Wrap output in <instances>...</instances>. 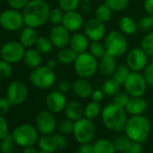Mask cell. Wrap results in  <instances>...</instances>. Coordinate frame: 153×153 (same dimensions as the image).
I'll list each match as a JSON object with an SVG mask.
<instances>
[{
    "label": "cell",
    "instance_id": "9",
    "mask_svg": "<svg viewBox=\"0 0 153 153\" xmlns=\"http://www.w3.org/2000/svg\"><path fill=\"white\" fill-rule=\"evenodd\" d=\"M124 90L130 95L131 97H143L146 93L148 84L144 79L143 74L140 72L131 71L124 84Z\"/></svg>",
    "mask_w": 153,
    "mask_h": 153
},
{
    "label": "cell",
    "instance_id": "49",
    "mask_svg": "<svg viewBox=\"0 0 153 153\" xmlns=\"http://www.w3.org/2000/svg\"><path fill=\"white\" fill-rule=\"evenodd\" d=\"M29 2L30 0H7L9 7L16 10L24 9Z\"/></svg>",
    "mask_w": 153,
    "mask_h": 153
},
{
    "label": "cell",
    "instance_id": "24",
    "mask_svg": "<svg viewBox=\"0 0 153 153\" xmlns=\"http://www.w3.org/2000/svg\"><path fill=\"white\" fill-rule=\"evenodd\" d=\"M38 33L36 31V28L26 26L24 28L20 33L19 42L25 47V48H31L32 46L35 45V42L38 39Z\"/></svg>",
    "mask_w": 153,
    "mask_h": 153
},
{
    "label": "cell",
    "instance_id": "42",
    "mask_svg": "<svg viewBox=\"0 0 153 153\" xmlns=\"http://www.w3.org/2000/svg\"><path fill=\"white\" fill-rule=\"evenodd\" d=\"M130 140H131L126 135H119V136L115 137L114 139L113 142H114V145L116 151L119 153H123V151L125 150Z\"/></svg>",
    "mask_w": 153,
    "mask_h": 153
},
{
    "label": "cell",
    "instance_id": "27",
    "mask_svg": "<svg viewBox=\"0 0 153 153\" xmlns=\"http://www.w3.org/2000/svg\"><path fill=\"white\" fill-rule=\"evenodd\" d=\"M76 57H78V53L72 50L69 46L59 49L57 53V59L62 65L73 64Z\"/></svg>",
    "mask_w": 153,
    "mask_h": 153
},
{
    "label": "cell",
    "instance_id": "37",
    "mask_svg": "<svg viewBox=\"0 0 153 153\" xmlns=\"http://www.w3.org/2000/svg\"><path fill=\"white\" fill-rule=\"evenodd\" d=\"M138 28L139 30L144 32V33H149L150 31H152L153 29V16L150 15H146L141 16L138 22Z\"/></svg>",
    "mask_w": 153,
    "mask_h": 153
},
{
    "label": "cell",
    "instance_id": "53",
    "mask_svg": "<svg viewBox=\"0 0 153 153\" xmlns=\"http://www.w3.org/2000/svg\"><path fill=\"white\" fill-rule=\"evenodd\" d=\"M76 153H95L93 145L90 143H82L79 145Z\"/></svg>",
    "mask_w": 153,
    "mask_h": 153
},
{
    "label": "cell",
    "instance_id": "13",
    "mask_svg": "<svg viewBox=\"0 0 153 153\" xmlns=\"http://www.w3.org/2000/svg\"><path fill=\"white\" fill-rule=\"evenodd\" d=\"M125 63L131 71L140 72L143 71L149 63V56L145 51L140 48H133L126 53Z\"/></svg>",
    "mask_w": 153,
    "mask_h": 153
},
{
    "label": "cell",
    "instance_id": "57",
    "mask_svg": "<svg viewBox=\"0 0 153 153\" xmlns=\"http://www.w3.org/2000/svg\"><path fill=\"white\" fill-rule=\"evenodd\" d=\"M46 66H47L49 68L54 70V69L56 68V67H57V61H56L55 59H49V60L47 61V63H46Z\"/></svg>",
    "mask_w": 153,
    "mask_h": 153
},
{
    "label": "cell",
    "instance_id": "20",
    "mask_svg": "<svg viewBox=\"0 0 153 153\" xmlns=\"http://www.w3.org/2000/svg\"><path fill=\"white\" fill-rule=\"evenodd\" d=\"M89 45H90L89 39L86 36L84 33H79V32L73 33V34L70 37L69 44H68V46L78 54L88 51Z\"/></svg>",
    "mask_w": 153,
    "mask_h": 153
},
{
    "label": "cell",
    "instance_id": "56",
    "mask_svg": "<svg viewBox=\"0 0 153 153\" xmlns=\"http://www.w3.org/2000/svg\"><path fill=\"white\" fill-rule=\"evenodd\" d=\"M23 153H38V151L33 146H28L24 148Z\"/></svg>",
    "mask_w": 153,
    "mask_h": 153
},
{
    "label": "cell",
    "instance_id": "22",
    "mask_svg": "<svg viewBox=\"0 0 153 153\" xmlns=\"http://www.w3.org/2000/svg\"><path fill=\"white\" fill-rule=\"evenodd\" d=\"M148 108V103L147 101L142 98V97H131L128 104L125 106V111L130 115H139L143 114V113Z\"/></svg>",
    "mask_w": 153,
    "mask_h": 153
},
{
    "label": "cell",
    "instance_id": "18",
    "mask_svg": "<svg viewBox=\"0 0 153 153\" xmlns=\"http://www.w3.org/2000/svg\"><path fill=\"white\" fill-rule=\"evenodd\" d=\"M84 18L78 10L66 12L64 14L62 25L66 27L70 33L79 32L84 26Z\"/></svg>",
    "mask_w": 153,
    "mask_h": 153
},
{
    "label": "cell",
    "instance_id": "52",
    "mask_svg": "<svg viewBox=\"0 0 153 153\" xmlns=\"http://www.w3.org/2000/svg\"><path fill=\"white\" fill-rule=\"evenodd\" d=\"M57 88L59 92L63 93V94H66L68 92H69L71 89H72V84H70L69 82L66 81V80H62L60 82H59L58 86H57Z\"/></svg>",
    "mask_w": 153,
    "mask_h": 153
},
{
    "label": "cell",
    "instance_id": "28",
    "mask_svg": "<svg viewBox=\"0 0 153 153\" xmlns=\"http://www.w3.org/2000/svg\"><path fill=\"white\" fill-rule=\"evenodd\" d=\"M95 153H115L114 142L107 139H99L93 144Z\"/></svg>",
    "mask_w": 153,
    "mask_h": 153
},
{
    "label": "cell",
    "instance_id": "54",
    "mask_svg": "<svg viewBox=\"0 0 153 153\" xmlns=\"http://www.w3.org/2000/svg\"><path fill=\"white\" fill-rule=\"evenodd\" d=\"M143 7L148 15L153 16V0H144Z\"/></svg>",
    "mask_w": 153,
    "mask_h": 153
},
{
    "label": "cell",
    "instance_id": "39",
    "mask_svg": "<svg viewBox=\"0 0 153 153\" xmlns=\"http://www.w3.org/2000/svg\"><path fill=\"white\" fill-rule=\"evenodd\" d=\"M88 51L94 57L99 59L106 53L105 44L101 42H91Z\"/></svg>",
    "mask_w": 153,
    "mask_h": 153
},
{
    "label": "cell",
    "instance_id": "26",
    "mask_svg": "<svg viewBox=\"0 0 153 153\" xmlns=\"http://www.w3.org/2000/svg\"><path fill=\"white\" fill-rule=\"evenodd\" d=\"M119 30L125 35H132L138 31V24L131 16H123L118 22Z\"/></svg>",
    "mask_w": 153,
    "mask_h": 153
},
{
    "label": "cell",
    "instance_id": "17",
    "mask_svg": "<svg viewBox=\"0 0 153 153\" xmlns=\"http://www.w3.org/2000/svg\"><path fill=\"white\" fill-rule=\"evenodd\" d=\"M67 104L68 101L65 94L59 92V90L51 91L48 94L45 99L46 108L53 114H59L63 112Z\"/></svg>",
    "mask_w": 153,
    "mask_h": 153
},
{
    "label": "cell",
    "instance_id": "15",
    "mask_svg": "<svg viewBox=\"0 0 153 153\" xmlns=\"http://www.w3.org/2000/svg\"><path fill=\"white\" fill-rule=\"evenodd\" d=\"M84 33L90 42H101L105 37V24L96 17L88 19L84 25Z\"/></svg>",
    "mask_w": 153,
    "mask_h": 153
},
{
    "label": "cell",
    "instance_id": "55",
    "mask_svg": "<svg viewBox=\"0 0 153 153\" xmlns=\"http://www.w3.org/2000/svg\"><path fill=\"white\" fill-rule=\"evenodd\" d=\"M104 92L103 90H99V89H97V90H94L93 93H92V96H91V98L93 101H96V102H101L104 98Z\"/></svg>",
    "mask_w": 153,
    "mask_h": 153
},
{
    "label": "cell",
    "instance_id": "44",
    "mask_svg": "<svg viewBox=\"0 0 153 153\" xmlns=\"http://www.w3.org/2000/svg\"><path fill=\"white\" fill-rule=\"evenodd\" d=\"M74 128V122L69 119H64L61 120L58 124V130L60 133L64 135H68L73 132Z\"/></svg>",
    "mask_w": 153,
    "mask_h": 153
},
{
    "label": "cell",
    "instance_id": "7",
    "mask_svg": "<svg viewBox=\"0 0 153 153\" xmlns=\"http://www.w3.org/2000/svg\"><path fill=\"white\" fill-rule=\"evenodd\" d=\"M30 82L33 87L39 89H49L56 82L54 70L45 66H39L33 69L30 76Z\"/></svg>",
    "mask_w": 153,
    "mask_h": 153
},
{
    "label": "cell",
    "instance_id": "2",
    "mask_svg": "<svg viewBox=\"0 0 153 153\" xmlns=\"http://www.w3.org/2000/svg\"><path fill=\"white\" fill-rule=\"evenodd\" d=\"M101 118L105 127L114 132H121L124 131V127L128 120L125 109L114 103L108 104L102 108Z\"/></svg>",
    "mask_w": 153,
    "mask_h": 153
},
{
    "label": "cell",
    "instance_id": "40",
    "mask_svg": "<svg viewBox=\"0 0 153 153\" xmlns=\"http://www.w3.org/2000/svg\"><path fill=\"white\" fill-rule=\"evenodd\" d=\"M14 140L12 133H8L3 140H0V151L1 153H13L14 152Z\"/></svg>",
    "mask_w": 153,
    "mask_h": 153
},
{
    "label": "cell",
    "instance_id": "16",
    "mask_svg": "<svg viewBox=\"0 0 153 153\" xmlns=\"http://www.w3.org/2000/svg\"><path fill=\"white\" fill-rule=\"evenodd\" d=\"M49 37L54 47L61 49L67 47L69 44V40L71 37L70 32L64 27L62 25H53L51 28Z\"/></svg>",
    "mask_w": 153,
    "mask_h": 153
},
{
    "label": "cell",
    "instance_id": "46",
    "mask_svg": "<svg viewBox=\"0 0 153 153\" xmlns=\"http://www.w3.org/2000/svg\"><path fill=\"white\" fill-rule=\"evenodd\" d=\"M52 137H53V140H54V142L56 144L58 150H62L67 148L68 140L66 138V135H64L60 132H58V133H53Z\"/></svg>",
    "mask_w": 153,
    "mask_h": 153
},
{
    "label": "cell",
    "instance_id": "59",
    "mask_svg": "<svg viewBox=\"0 0 153 153\" xmlns=\"http://www.w3.org/2000/svg\"><path fill=\"white\" fill-rule=\"evenodd\" d=\"M38 153H49V152H47V151H44V150H42V149H40V150L38 151Z\"/></svg>",
    "mask_w": 153,
    "mask_h": 153
},
{
    "label": "cell",
    "instance_id": "47",
    "mask_svg": "<svg viewBox=\"0 0 153 153\" xmlns=\"http://www.w3.org/2000/svg\"><path fill=\"white\" fill-rule=\"evenodd\" d=\"M143 76L149 87L153 88V61L148 63V65L143 69Z\"/></svg>",
    "mask_w": 153,
    "mask_h": 153
},
{
    "label": "cell",
    "instance_id": "4",
    "mask_svg": "<svg viewBox=\"0 0 153 153\" xmlns=\"http://www.w3.org/2000/svg\"><path fill=\"white\" fill-rule=\"evenodd\" d=\"M73 64L76 74L80 79H88L98 70V60L89 51L78 54Z\"/></svg>",
    "mask_w": 153,
    "mask_h": 153
},
{
    "label": "cell",
    "instance_id": "60",
    "mask_svg": "<svg viewBox=\"0 0 153 153\" xmlns=\"http://www.w3.org/2000/svg\"><path fill=\"white\" fill-rule=\"evenodd\" d=\"M146 153H150V152H146Z\"/></svg>",
    "mask_w": 153,
    "mask_h": 153
},
{
    "label": "cell",
    "instance_id": "10",
    "mask_svg": "<svg viewBox=\"0 0 153 153\" xmlns=\"http://www.w3.org/2000/svg\"><path fill=\"white\" fill-rule=\"evenodd\" d=\"M25 47L17 41H10L6 42L0 51L1 59L13 64L17 63L24 59Z\"/></svg>",
    "mask_w": 153,
    "mask_h": 153
},
{
    "label": "cell",
    "instance_id": "58",
    "mask_svg": "<svg viewBox=\"0 0 153 153\" xmlns=\"http://www.w3.org/2000/svg\"><path fill=\"white\" fill-rule=\"evenodd\" d=\"M81 1L83 3H90L91 1H93V0H81Z\"/></svg>",
    "mask_w": 153,
    "mask_h": 153
},
{
    "label": "cell",
    "instance_id": "6",
    "mask_svg": "<svg viewBox=\"0 0 153 153\" xmlns=\"http://www.w3.org/2000/svg\"><path fill=\"white\" fill-rule=\"evenodd\" d=\"M39 131L36 127L29 123H23L16 126L13 132L12 137L15 143L20 147L34 146L39 140Z\"/></svg>",
    "mask_w": 153,
    "mask_h": 153
},
{
    "label": "cell",
    "instance_id": "23",
    "mask_svg": "<svg viewBox=\"0 0 153 153\" xmlns=\"http://www.w3.org/2000/svg\"><path fill=\"white\" fill-rule=\"evenodd\" d=\"M63 112L65 114L66 118L73 122H76V120L84 117V107L78 101L68 102Z\"/></svg>",
    "mask_w": 153,
    "mask_h": 153
},
{
    "label": "cell",
    "instance_id": "36",
    "mask_svg": "<svg viewBox=\"0 0 153 153\" xmlns=\"http://www.w3.org/2000/svg\"><path fill=\"white\" fill-rule=\"evenodd\" d=\"M130 0H105V4L109 7L113 12H122L125 10L129 5Z\"/></svg>",
    "mask_w": 153,
    "mask_h": 153
},
{
    "label": "cell",
    "instance_id": "35",
    "mask_svg": "<svg viewBox=\"0 0 153 153\" xmlns=\"http://www.w3.org/2000/svg\"><path fill=\"white\" fill-rule=\"evenodd\" d=\"M140 48L148 56L153 57V31L147 33L142 38L140 42Z\"/></svg>",
    "mask_w": 153,
    "mask_h": 153
},
{
    "label": "cell",
    "instance_id": "41",
    "mask_svg": "<svg viewBox=\"0 0 153 153\" xmlns=\"http://www.w3.org/2000/svg\"><path fill=\"white\" fill-rule=\"evenodd\" d=\"M64 14H65V12H63L59 7V8L51 9L50 15H49V22H50L52 25H62Z\"/></svg>",
    "mask_w": 153,
    "mask_h": 153
},
{
    "label": "cell",
    "instance_id": "51",
    "mask_svg": "<svg viewBox=\"0 0 153 153\" xmlns=\"http://www.w3.org/2000/svg\"><path fill=\"white\" fill-rule=\"evenodd\" d=\"M8 133V123L4 116L0 115V140H3Z\"/></svg>",
    "mask_w": 153,
    "mask_h": 153
},
{
    "label": "cell",
    "instance_id": "45",
    "mask_svg": "<svg viewBox=\"0 0 153 153\" xmlns=\"http://www.w3.org/2000/svg\"><path fill=\"white\" fill-rule=\"evenodd\" d=\"M13 73V68L11 63L1 59L0 60V78L8 79Z\"/></svg>",
    "mask_w": 153,
    "mask_h": 153
},
{
    "label": "cell",
    "instance_id": "21",
    "mask_svg": "<svg viewBox=\"0 0 153 153\" xmlns=\"http://www.w3.org/2000/svg\"><path fill=\"white\" fill-rule=\"evenodd\" d=\"M116 58L114 56L105 53L98 61V69L101 72V74L105 76H112L114 73L117 63H116Z\"/></svg>",
    "mask_w": 153,
    "mask_h": 153
},
{
    "label": "cell",
    "instance_id": "19",
    "mask_svg": "<svg viewBox=\"0 0 153 153\" xmlns=\"http://www.w3.org/2000/svg\"><path fill=\"white\" fill-rule=\"evenodd\" d=\"M72 92L73 94L81 99H87L91 97L94 91L92 84L86 79L79 78L72 84Z\"/></svg>",
    "mask_w": 153,
    "mask_h": 153
},
{
    "label": "cell",
    "instance_id": "33",
    "mask_svg": "<svg viewBox=\"0 0 153 153\" xmlns=\"http://www.w3.org/2000/svg\"><path fill=\"white\" fill-rule=\"evenodd\" d=\"M120 88H121V85L111 76V78H109L104 82L102 90L105 95L109 97H114L115 94H117L120 91Z\"/></svg>",
    "mask_w": 153,
    "mask_h": 153
},
{
    "label": "cell",
    "instance_id": "29",
    "mask_svg": "<svg viewBox=\"0 0 153 153\" xmlns=\"http://www.w3.org/2000/svg\"><path fill=\"white\" fill-rule=\"evenodd\" d=\"M102 112V107L99 102L96 101H91L88 104L86 105L84 107V117L90 119V120H95L97 118L99 115H101Z\"/></svg>",
    "mask_w": 153,
    "mask_h": 153
},
{
    "label": "cell",
    "instance_id": "11",
    "mask_svg": "<svg viewBox=\"0 0 153 153\" xmlns=\"http://www.w3.org/2000/svg\"><path fill=\"white\" fill-rule=\"evenodd\" d=\"M35 127L42 135H51L58 128L54 114L48 109L42 110L38 113L35 119Z\"/></svg>",
    "mask_w": 153,
    "mask_h": 153
},
{
    "label": "cell",
    "instance_id": "34",
    "mask_svg": "<svg viewBox=\"0 0 153 153\" xmlns=\"http://www.w3.org/2000/svg\"><path fill=\"white\" fill-rule=\"evenodd\" d=\"M53 44L50 37L39 36L35 42V49H37L42 54H48L51 51Z\"/></svg>",
    "mask_w": 153,
    "mask_h": 153
},
{
    "label": "cell",
    "instance_id": "31",
    "mask_svg": "<svg viewBox=\"0 0 153 153\" xmlns=\"http://www.w3.org/2000/svg\"><path fill=\"white\" fill-rule=\"evenodd\" d=\"M130 73H131V69L126 65V63L119 64V65H117L116 69H115L114 73L113 74L112 78L114 80H116L121 86H123V84H124L126 79L128 78Z\"/></svg>",
    "mask_w": 153,
    "mask_h": 153
},
{
    "label": "cell",
    "instance_id": "38",
    "mask_svg": "<svg viewBox=\"0 0 153 153\" xmlns=\"http://www.w3.org/2000/svg\"><path fill=\"white\" fill-rule=\"evenodd\" d=\"M81 0H59V7L63 12H70L78 10Z\"/></svg>",
    "mask_w": 153,
    "mask_h": 153
},
{
    "label": "cell",
    "instance_id": "3",
    "mask_svg": "<svg viewBox=\"0 0 153 153\" xmlns=\"http://www.w3.org/2000/svg\"><path fill=\"white\" fill-rule=\"evenodd\" d=\"M150 128L149 120L143 114L131 115L126 122L124 132L130 140L144 143L149 135Z\"/></svg>",
    "mask_w": 153,
    "mask_h": 153
},
{
    "label": "cell",
    "instance_id": "25",
    "mask_svg": "<svg viewBox=\"0 0 153 153\" xmlns=\"http://www.w3.org/2000/svg\"><path fill=\"white\" fill-rule=\"evenodd\" d=\"M42 54L37 49L28 48L27 50H25L23 60L25 61V63L27 67L33 69V68L41 66L42 61Z\"/></svg>",
    "mask_w": 153,
    "mask_h": 153
},
{
    "label": "cell",
    "instance_id": "14",
    "mask_svg": "<svg viewBox=\"0 0 153 153\" xmlns=\"http://www.w3.org/2000/svg\"><path fill=\"white\" fill-rule=\"evenodd\" d=\"M28 97L27 86L20 81L15 80L9 84L7 89V98L12 105H19L25 102Z\"/></svg>",
    "mask_w": 153,
    "mask_h": 153
},
{
    "label": "cell",
    "instance_id": "5",
    "mask_svg": "<svg viewBox=\"0 0 153 153\" xmlns=\"http://www.w3.org/2000/svg\"><path fill=\"white\" fill-rule=\"evenodd\" d=\"M104 44L106 53L114 56V58L122 57L126 53L128 49V42L125 34L120 30H114L107 33L104 39Z\"/></svg>",
    "mask_w": 153,
    "mask_h": 153
},
{
    "label": "cell",
    "instance_id": "48",
    "mask_svg": "<svg viewBox=\"0 0 153 153\" xmlns=\"http://www.w3.org/2000/svg\"><path fill=\"white\" fill-rule=\"evenodd\" d=\"M123 153H142V143L131 140Z\"/></svg>",
    "mask_w": 153,
    "mask_h": 153
},
{
    "label": "cell",
    "instance_id": "30",
    "mask_svg": "<svg viewBox=\"0 0 153 153\" xmlns=\"http://www.w3.org/2000/svg\"><path fill=\"white\" fill-rule=\"evenodd\" d=\"M38 146L40 149L47 151L49 153H54L58 150L56 144L54 142L52 134L51 135H42L38 140Z\"/></svg>",
    "mask_w": 153,
    "mask_h": 153
},
{
    "label": "cell",
    "instance_id": "43",
    "mask_svg": "<svg viewBox=\"0 0 153 153\" xmlns=\"http://www.w3.org/2000/svg\"><path fill=\"white\" fill-rule=\"evenodd\" d=\"M114 99H113V103H114L115 105L121 106V107H123L125 108L126 105L128 104L131 97L130 95L124 90V91H119L117 94H115L114 97Z\"/></svg>",
    "mask_w": 153,
    "mask_h": 153
},
{
    "label": "cell",
    "instance_id": "32",
    "mask_svg": "<svg viewBox=\"0 0 153 153\" xmlns=\"http://www.w3.org/2000/svg\"><path fill=\"white\" fill-rule=\"evenodd\" d=\"M112 16H113V11L105 3L99 5L95 12V17L105 24L108 23L111 20Z\"/></svg>",
    "mask_w": 153,
    "mask_h": 153
},
{
    "label": "cell",
    "instance_id": "50",
    "mask_svg": "<svg viewBox=\"0 0 153 153\" xmlns=\"http://www.w3.org/2000/svg\"><path fill=\"white\" fill-rule=\"evenodd\" d=\"M11 105H12L7 97L0 98V115L5 116L9 112Z\"/></svg>",
    "mask_w": 153,
    "mask_h": 153
},
{
    "label": "cell",
    "instance_id": "12",
    "mask_svg": "<svg viewBox=\"0 0 153 153\" xmlns=\"http://www.w3.org/2000/svg\"><path fill=\"white\" fill-rule=\"evenodd\" d=\"M24 25L23 14L19 10L10 8L0 14V26L7 31H17Z\"/></svg>",
    "mask_w": 153,
    "mask_h": 153
},
{
    "label": "cell",
    "instance_id": "1",
    "mask_svg": "<svg viewBox=\"0 0 153 153\" xmlns=\"http://www.w3.org/2000/svg\"><path fill=\"white\" fill-rule=\"evenodd\" d=\"M51 7L45 0H30L23 9V17L26 26L39 28L49 21Z\"/></svg>",
    "mask_w": 153,
    "mask_h": 153
},
{
    "label": "cell",
    "instance_id": "8",
    "mask_svg": "<svg viewBox=\"0 0 153 153\" xmlns=\"http://www.w3.org/2000/svg\"><path fill=\"white\" fill-rule=\"evenodd\" d=\"M72 133L79 144L90 143L96 136V125L92 120L82 117L74 122Z\"/></svg>",
    "mask_w": 153,
    "mask_h": 153
}]
</instances>
